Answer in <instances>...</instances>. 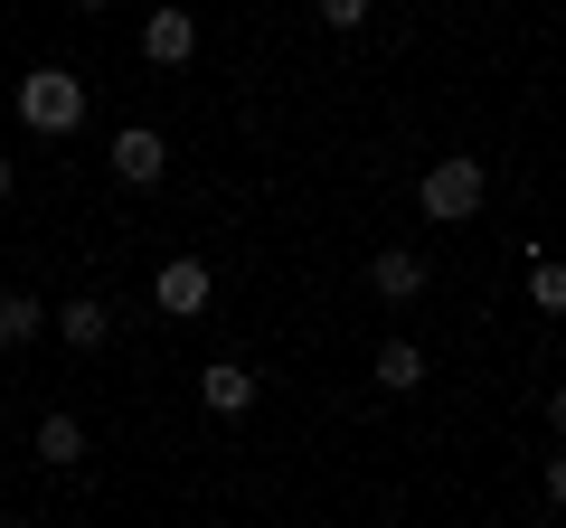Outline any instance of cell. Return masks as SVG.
Returning <instances> with one entry per match:
<instances>
[{"label":"cell","mask_w":566,"mask_h":528,"mask_svg":"<svg viewBox=\"0 0 566 528\" xmlns=\"http://www.w3.org/2000/svg\"><path fill=\"white\" fill-rule=\"evenodd\" d=\"M20 123L48 133V142H66V133L85 123V76L76 66H29L20 76Z\"/></svg>","instance_id":"cell-1"},{"label":"cell","mask_w":566,"mask_h":528,"mask_svg":"<svg viewBox=\"0 0 566 528\" xmlns=\"http://www.w3.org/2000/svg\"><path fill=\"white\" fill-rule=\"evenodd\" d=\"M142 57L161 66V76H180V66L199 57V20H189L180 0H161V10H151V20H142Z\"/></svg>","instance_id":"cell-5"},{"label":"cell","mask_w":566,"mask_h":528,"mask_svg":"<svg viewBox=\"0 0 566 528\" xmlns=\"http://www.w3.org/2000/svg\"><path fill=\"white\" fill-rule=\"evenodd\" d=\"M255 397H264V378H255L245 359H208V368H199V406H208V415H245Z\"/></svg>","instance_id":"cell-6"},{"label":"cell","mask_w":566,"mask_h":528,"mask_svg":"<svg viewBox=\"0 0 566 528\" xmlns=\"http://www.w3.org/2000/svg\"><path fill=\"white\" fill-rule=\"evenodd\" d=\"M0 425H10V406H0Z\"/></svg>","instance_id":"cell-18"},{"label":"cell","mask_w":566,"mask_h":528,"mask_svg":"<svg viewBox=\"0 0 566 528\" xmlns=\"http://www.w3.org/2000/svg\"><path fill=\"white\" fill-rule=\"evenodd\" d=\"M10 189H20V151H0V208H10Z\"/></svg>","instance_id":"cell-16"},{"label":"cell","mask_w":566,"mask_h":528,"mask_svg":"<svg viewBox=\"0 0 566 528\" xmlns=\"http://www.w3.org/2000/svg\"><path fill=\"white\" fill-rule=\"evenodd\" d=\"M528 303H538L547 321H566V255H547V245H528Z\"/></svg>","instance_id":"cell-12"},{"label":"cell","mask_w":566,"mask_h":528,"mask_svg":"<svg viewBox=\"0 0 566 528\" xmlns=\"http://www.w3.org/2000/svg\"><path fill=\"white\" fill-rule=\"evenodd\" d=\"M208 293H218V274H208L199 255H170L161 274H151V303H161V321H199Z\"/></svg>","instance_id":"cell-4"},{"label":"cell","mask_w":566,"mask_h":528,"mask_svg":"<svg viewBox=\"0 0 566 528\" xmlns=\"http://www.w3.org/2000/svg\"><path fill=\"white\" fill-rule=\"evenodd\" d=\"M482 199H491V170L472 161V151H444V161H434V170L416 180V208H424L434 226H463Z\"/></svg>","instance_id":"cell-2"},{"label":"cell","mask_w":566,"mask_h":528,"mask_svg":"<svg viewBox=\"0 0 566 528\" xmlns=\"http://www.w3.org/2000/svg\"><path fill=\"white\" fill-rule=\"evenodd\" d=\"M48 330H57L66 349H104V340H114V311H104L95 293H76V303H57V311H48Z\"/></svg>","instance_id":"cell-9"},{"label":"cell","mask_w":566,"mask_h":528,"mask_svg":"<svg viewBox=\"0 0 566 528\" xmlns=\"http://www.w3.org/2000/svg\"><path fill=\"white\" fill-rule=\"evenodd\" d=\"M368 10H378V0H312V20H322V29H368Z\"/></svg>","instance_id":"cell-13"},{"label":"cell","mask_w":566,"mask_h":528,"mask_svg":"<svg viewBox=\"0 0 566 528\" xmlns=\"http://www.w3.org/2000/svg\"><path fill=\"white\" fill-rule=\"evenodd\" d=\"M538 490H547V509H566V444L547 453V482H538Z\"/></svg>","instance_id":"cell-14"},{"label":"cell","mask_w":566,"mask_h":528,"mask_svg":"<svg viewBox=\"0 0 566 528\" xmlns=\"http://www.w3.org/2000/svg\"><path fill=\"white\" fill-rule=\"evenodd\" d=\"M368 378H378L387 397H416V387H424V349H416V340H378V359H368Z\"/></svg>","instance_id":"cell-10"},{"label":"cell","mask_w":566,"mask_h":528,"mask_svg":"<svg viewBox=\"0 0 566 528\" xmlns=\"http://www.w3.org/2000/svg\"><path fill=\"white\" fill-rule=\"evenodd\" d=\"M29 453H39L48 472H76V463H85V415H66V406H48L39 425H29Z\"/></svg>","instance_id":"cell-8"},{"label":"cell","mask_w":566,"mask_h":528,"mask_svg":"<svg viewBox=\"0 0 566 528\" xmlns=\"http://www.w3.org/2000/svg\"><path fill=\"white\" fill-rule=\"evenodd\" d=\"M104 161H114L123 189H161L170 180V142H161V123H123L114 142H104Z\"/></svg>","instance_id":"cell-3"},{"label":"cell","mask_w":566,"mask_h":528,"mask_svg":"<svg viewBox=\"0 0 566 528\" xmlns=\"http://www.w3.org/2000/svg\"><path fill=\"white\" fill-rule=\"evenodd\" d=\"M547 434L566 444V387H547Z\"/></svg>","instance_id":"cell-15"},{"label":"cell","mask_w":566,"mask_h":528,"mask_svg":"<svg viewBox=\"0 0 566 528\" xmlns=\"http://www.w3.org/2000/svg\"><path fill=\"white\" fill-rule=\"evenodd\" d=\"M424 284H434V274H424L416 245H378V255H368V293H378V303H416Z\"/></svg>","instance_id":"cell-7"},{"label":"cell","mask_w":566,"mask_h":528,"mask_svg":"<svg viewBox=\"0 0 566 528\" xmlns=\"http://www.w3.org/2000/svg\"><path fill=\"white\" fill-rule=\"evenodd\" d=\"M39 330H48V303L20 293V284H0V349H29Z\"/></svg>","instance_id":"cell-11"},{"label":"cell","mask_w":566,"mask_h":528,"mask_svg":"<svg viewBox=\"0 0 566 528\" xmlns=\"http://www.w3.org/2000/svg\"><path fill=\"white\" fill-rule=\"evenodd\" d=\"M66 10H114V0H66Z\"/></svg>","instance_id":"cell-17"}]
</instances>
